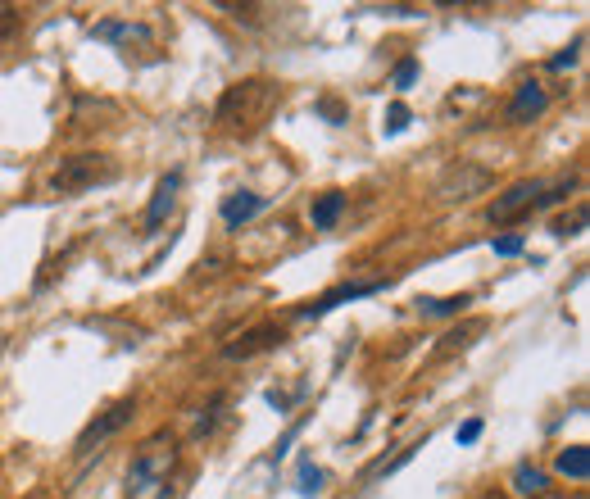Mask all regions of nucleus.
Returning a JSON list of instances; mask_svg holds the SVG:
<instances>
[{
	"label": "nucleus",
	"mask_w": 590,
	"mask_h": 499,
	"mask_svg": "<svg viewBox=\"0 0 590 499\" xmlns=\"http://www.w3.org/2000/svg\"><path fill=\"white\" fill-rule=\"evenodd\" d=\"M545 105H550V96H545L541 82H522L518 96L509 100V109H504V118H509L513 128H522V123H536V118L545 114Z\"/></svg>",
	"instance_id": "8"
},
{
	"label": "nucleus",
	"mask_w": 590,
	"mask_h": 499,
	"mask_svg": "<svg viewBox=\"0 0 590 499\" xmlns=\"http://www.w3.org/2000/svg\"><path fill=\"white\" fill-rule=\"evenodd\" d=\"M341 209H345V196H341V191H327V196H318V200H314L309 218H314L318 232H327V227H332L336 218H341Z\"/></svg>",
	"instance_id": "12"
},
{
	"label": "nucleus",
	"mask_w": 590,
	"mask_h": 499,
	"mask_svg": "<svg viewBox=\"0 0 590 499\" xmlns=\"http://www.w3.org/2000/svg\"><path fill=\"white\" fill-rule=\"evenodd\" d=\"M472 304V295H445V300H418V314L436 318V314H463Z\"/></svg>",
	"instance_id": "15"
},
{
	"label": "nucleus",
	"mask_w": 590,
	"mask_h": 499,
	"mask_svg": "<svg viewBox=\"0 0 590 499\" xmlns=\"http://www.w3.org/2000/svg\"><path fill=\"white\" fill-rule=\"evenodd\" d=\"M413 78H418V64H413V59H404L400 69H395V87H409Z\"/></svg>",
	"instance_id": "21"
},
{
	"label": "nucleus",
	"mask_w": 590,
	"mask_h": 499,
	"mask_svg": "<svg viewBox=\"0 0 590 499\" xmlns=\"http://www.w3.org/2000/svg\"><path fill=\"white\" fill-rule=\"evenodd\" d=\"M545 186L541 182H513L504 196H495V205H491V223L495 227H504V223H518L522 214H531L536 209V196H541Z\"/></svg>",
	"instance_id": "6"
},
{
	"label": "nucleus",
	"mask_w": 590,
	"mask_h": 499,
	"mask_svg": "<svg viewBox=\"0 0 590 499\" xmlns=\"http://www.w3.org/2000/svg\"><path fill=\"white\" fill-rule=\"evenodd\" d=\"M559 472L572 481H586L590 477V450L586 445H568V450L559 454Z\"/></svg>",
	"instance_id": "13"
},
{
	"label": "nucleus",
	"mask_w": 590,
	"mask_h": 499,
	"mask_svg": "<svg viewBox=\"0 0 590 499\" xmlns=\"http://www.w3.org/2000/svg\"><path fill=\"white\" fill-rule=\"evenodd\" d=\"M132 413H137V400H114V404H109V409L100 413V418L91 422V427L78 436V454L100 450V445H105L109 436H118V431L128 427V422H132Z\"/></svg>",
	"instance_id": "5"
},
{
	"label": "nucleus",
	"mask_w": 590,
	"mask_h": 499,
	"mask_svg": "<svg viewBox=\"0 0 590 499\" xmlns=\"http://www.w3.org/2000/svg\"><path fill=\"white\" fill-rule=\"evenodd\" d=\"M323 114H327V118H332V123H341V118H345V109H341V105H336V100H323Z\"/></svg>",
	"instance_id": "24"
},
{
	"label": "nucleus",
	"mask_w": 590,
	"mask_h": 499,
	"mask_svg": "<svg viewBox=\"0 0 590 499\" xmlns=\"http://www.w3.org/2000/svg\"><path fill=\"white\" fill-rule=\"evenodd\" d=\"M14 28H19V10H14V5H0V37H10Z\"/></svg>",
	"instance_id": "20"
},
{
	"label": "nucleus",
	"mask_w": 590,
	"mask_h": 499,
	"mask_svg": "<svg viewBox=\"0 0 590 499\" xmlns=\"http://www.w3.org/2000/svg\"><path fill=\"white\" fill-rule=\"evenodd\" d=\"M486 327H491L486 318H468V323L450 327V332L432 345V363H450V359H459V354H468L472 345H477V336H486Z\"/></svg>",
	"instance_id": "7"
},
{
	"label": "nucleus",
	"mask_w": 590,
	"mask_h": 499,
	"mask_svg": "<svg viewBox=\"0 0 590 499\" xmlns=\"http://www.w3.org/2000/svg\"><path fill=\"white\" fill-rule=\"evenodd\" d=\"M581 227H586V205H577L572 214H563L559 223H554V232H559V236H577Z\"/></svg>",
	"instance_id": "18"
},
{
	"label": "nucleus",
	"mask_w": 590,
	"mask_h": 499,
	"mask_svg": "<svg viewBox=\"0 0 590 499\" xmlns=\"http://www.w3.org/2000/svg\"><path fill=\"white\" fill-rule=\"evenodd\" d=\"M273 345H282V327H277V323H259V327H250V332H241L236 341H227L223 354H227V359H250V354L273 350Z\"/></svg>",
	"instance_id": "9"
},
{
	"label": "nucleus",
	"mask_w": 590,
	"mask_h": 499,
	"mask_svg": "<svg viewBox=\"0 0 590 499\" xmlns=\"http://www.w3.org/2000/svg\"><path fill=\"white\" fill-rule=\"evenodd\" d=\"M264 209V196H255V191H236V196H227L223 200V218L232 227H241V223H250V218Z\"/></svg>",
	"instance_id": "11"
},
{
	"label": "nucleus",
	"mask_w": 590,
	"mask_h": 499,
	"mask_svg": "<svg viewBox=\"0 0 590 499\" xmlns=\"http://www.w3.org/2000/svg\"><path fill=\"white\" fill-rule=\"evenodd\" d=\"M577 499H581V495H577Z\"/></svg>",
	"instance_id": "25"
},
{
	"label": "nucleus",
	"mask_w": 590,
	"mask_h": 499,
	"mask_svg": "<svg viewBox=\"0 0 590 499\" xmlns=\"http://www.w3.org/2000/svg\"><path fill=\"white\" fill-rule=\"evenodd\" d=\"M404 128H409V109L391 105V114H386V132H404Z\"/></svg>",
	"instance_id": "19"
},
{
	"label": "nucleus",
	"mask_w": 590,
	"mask_h": 499,
	"mask_svg": "<svg viewBox=\"0 0 590 499\" xmlns=\"http://www.w3.org/2000/svg\"><path fill=\"white\" fill-rule=\"evenodd\" d=\"M486 186H491V168L482 164H468V159H459V164H450L441 173V182H436V191H441L445 200H468V196H482Z\"/></svg>",
	"instance_id": "4"
},
{
	"label": "nucleus",
	"mask_w": 590,
	"mask_h": 499,
	"mask_svg": "<svg viewBox=\"0 0 590 499\" xmlns=\"http://www.w3.org/2000/svg\"><path fill=\"white\" fill-rule=\"evenodd\" d=\"M118 164L109 155H69V159H59L55 173H50V191L55 196H78V191H91V186L100 182H114Z\"/></svg>",
	"instance_id": "3"
},
{
	"label": "nucleus",
	"mask_w": 590,
	"mask_h": 499,
	"mask_svg": "<svg viewBox=\"0 0 590 499\" xmlns=\"http://www.w3.org/2000/svg\"><path fill=\"white\" fill-rule=\"evenodd\" d=\"M413 450H418V445H409V450H400L395 454V459H377L373 468H364V481H377V477H391L395 468H404V463L413 459Z\"/></svg>",
	"instance_id": "17"
},
{
	"label": "nucleus",
	"mask_w": 590,
	"mask_h": 499,
	"mask_svg": "<svg viewBox=\"0 0 590 499\" xmlns=\"http://www.w3.org/2000/svg\"><path fill=\"white\" fill-rule=\"evenodd\" d=\"M513 490H518V495H545V472L541 468H531V463H522L518 472H513Z\"/></svg>",
	"instance_id": "14"
},
{
	"label": "nucleus",
	"mask_w": 590,
	"mask_h": 499,
	"mask_svg": "<svg viewBox=\"0 0 590 499\" xmlns=\"http://www.w3.org/2000/svg\"><path fill=\"white\" fill-rule=\"evenodd\" d=\"M477 436H482V422H477V418H472V422H463V427H459V445H472Z\"/></svg>",
	"instance_id": "23"
},
{
	"label": "nucleus",
	"mask_w": 590,
	"mask_h": 499,
	"mask_svg": "<svg viewBox=\"0 0 590 499\" xmlns=\"http://www.w3.org/2000/svg\"><path fill=\"white\" fill-rule=\"evenodd\" d=\"M368 291H377V286H341V291L323 295V300H318V304H305L300 314H327L332 304H341V300H354V295H368Z\"/></svg>",
	"instance_id": "16"
},
{
	"label": "nucleus",
	"mask_w": 590,
	"mask_h": 499,
	"mask_svg": "<svg viewBox=\"0 0 590 499\" xmlns=\"http://www.w3.org/2000/svg\"><path fill=\"white\" fill-rule=\"evenodd\" d=\"M177 463V441L168 431H155L137 454H132V472H128V495L132 499H159L168 486V472Z\"/></svg>",
	"instance_id": "2"
},
{
	"label": "nucleus",
	"mask_w": 590,
	"mask_h": 499,
	"mask_svg": "<svg viewBox=\"0 0 590 499\" xmlns=\"http://www.w3.org/2000/svg\"><path fill=\"white\" fill-rule=\"evenodd\" d=\"M282 105V87L273 78H241L236 87H227L214 105V123L232 137H255L268 128V118Z\"/></svg>",
	"instance_id": "1"
},
{
	"label": "nucleus",
	"mask_w": 590,
	"mask_h": 499,
	"mask_svg": "<svg viewBox=\"0 0 590 499\" xmlns=\"http://www.w3.org/2000/svg\"><path fill=\"white\" fill-rule=\"evenodd\" d=\"M177 173H168V177H159V186H155V196H150V209H146V227L155 232V227H164V218H168V209H173V200H177Z\"/></svg>",
	"instance_id": "10"
},
{
	"label": "nucleus",
	"mask_w": 590,
	"mask_h": 499,
	"mask_svg": "<svg viewBox=\"0 0 590 499\" xmlns=\"http://www.w3.org/2000/svg\"><path fill=\"white\" fill-rule=\"evenodd\" d=\"M522 250V236H500V241H495V255H518Z\"/></svg>",
	"instance_id": "22"
}]
</instances>
